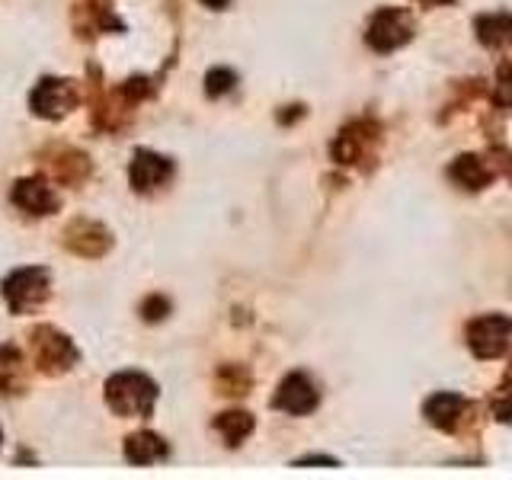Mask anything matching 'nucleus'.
<instances>
[{"mask_svg": "<svg viewBox=\"0 0 512 480\" xmlns=\"http://www.w3.org/2000/svg\"><path fill=\"white\" fill-rule=\"evenodd\" d=\"M29 362L36 365V372L45 378H61L80 362V349L68 333L52 324H36L26 333Z\"/></svg>", "mask_w": 512, "mask_h": 480, "instance_id": "1", "label": "nucleus"}, {"mask_svg": "<svg viewBox=\"0 0 512 480\" xmlns=\"http://www.w3.org/2000/svg\"><path fill=\"white\" fill-rule=\"evenodd\" d=\"M160 388L157 381L148 378L144 372H116L106 381V404L116 416H135L144 420L157 407Z\"/></svg>", "mask_w": 512, "mask_h": 480, "instance_id": "2", "label": "nucleus"}, {"mask_svg": "<svg viewBox=\"0 0 512 480\" xmlns=\"http://www.w3.org/2000/svg\"><path fill=\"white\" fill-rule=\"evenodd\" d=\"M0 295L7 301V311L23 317L39 311L42 304L52 298V269L45 266H20L4 276L0 282Z\"/></svg>", "mask_w": 512, "mask_h": 480, "instance_id": "3", "label": "nucleus"}, {"mask_svg": "<svg viewBox=\"0 0 512 480\" xmlns=\"http://www.w3.org/2000/svg\"><path fill=\"white\" fill-rule=\"evenodd\" d=\"M80 96H84V90H80L74 77L45 74L29 90V112L42 122H61L77 109Z\"/></svg>", "mask_w": 512, "mask_h": 480, "instance_id": "4", "label": "nucleus"}, {"mask_svg": "<svg viewBox=\"0 0 512 480\" xmlns=\"http://www.w3.org/2000/svg\"><path fill=\"white\" fill-rule=\"evenodd\" d=\"M39 173H45L55 186H84L93 173V160L87 151L74 148V144H45L36 154Z\"/></svg>", "mask_w": 512, "mask_h": 480, "instance_id": "5", "label": "nucleus"}, {"mask_svg": "<svg viewBox=\"0 0 512 480\" xmlns=\"http://www.w3.org/2000/svg\"><path fill=\"white\" fill-rule=\"evenodd\" d=\"M416 32V20L410 10L400 7H381L372 23L365 29V42L375 48V52H394V48L407 45Z\"/></svg>", "mask_w": 512, "mask_h": 480, "instance_id": "6", "label": "nucleus"}, {"mask_svg": "<svg viewBox=\"0 0 512 480\" xmlns=\"http://www.w3.org/2000/svg\"><path fill=\"white\" fill-rule=\"evenodd\" d=\"M112 244H116L112 231L103 221H93V218H74L64 224V231H61V247L74 256H84V260H103L112 250Z\"/></svg>", "mask_w": 512, "mask_h": 480, "instance_id": "7", "label": "nucleus"}, {"mask_svg": "<svg viewBox=\"0 0 512 480\" xmlns=\"http://www.w3.org/2000/svg\"><path fill=\"white\" fill-rule=\"evenodd\" d=\"M10 202H13V208H20V212L29 215V218H48V215H55L61 208L58 189L45 173L20 176V180H16L13 189H10Z\"/></svg>", "mask_w": 512, "mask_h": 480, "instance_id": "8", "label": "nucleus"}, {"mask_svg": "<svg viewBox=\"0 0 512 480\" xmlns=\"http://www.w3.org/2000/svg\"><path fill=\"white\" fill-rule=\"evenodd\" d=\"M468 346L477 359H500L512 349V320L506 314H484L471 320Z\"/></svg>", "mask_w": 512, "mask_h": 480, "instance_id": "9", "label": "nucleus"}, {"mask_svg": "<svg viewBox=\"0 0 512 480\" xmlns=\"http://www.w3.org/2000/svg\"><path fill=\"white\" fill-rule=\"evenodd\" d=\"M173 176H176L173 160L151 151V148H138L132 164H128V183H132L138 196H154V192L164 189Z\"/></svg>", "mask_w": 512, "mask_h": 480, "instance_id": "10", "label": "nucleus"}, {"mask_svg": "<svg viewBox=\"0 0 512 480\" xmlns=\"http://www.w3.org/2000/svg\"><path fill=\"white\" fill-rule=\"evenodd\" d=\"M71 20H74V32L87 42L103 36V32H125L122 16L112 10L106 0H77L71 10Z\"/></svg>", "mask_w": 512, "mask_h": 480, "instance_id": "11", "label": "nucleus"}, {"mask_svg": "<svg viewBox=\"0 0 512 480\" xmlns=\"http://www.w3.org/2000/svg\"><path fill=\"white\" fill-rule=\"evenodd\" d=\"M381 128L372 119H359L346 125L333 141V160L336 164H365L372 157V141H378Z\"/></svg>", "mask_w": 512, "mask_h": 480, "instance_id": "12", "label": "nucleus"}, {"mask_svg": "<svg viewBox=\"0 0 512 480\" xmlns=\"http://www.w3.org/2000/svg\"><path fill=\"white\" fill-rule=\"evenodd\" d=\"M317 404H320L317 384H314L308 375H301V372L288 375V378L279 384L276 397H272V407L282 410V413H292V416H304V413H311Z\"/></svg>", "mask_w": 512, "mask_h": 480, "instance_id": "13", "label": "nucleus"}, {"mask_svg": "<svg viewBox=\"0 0 512 480\" xmlns=\"http://www.w3.org/2000/svg\"><path fill=\"white\" fill-rule=\"evenodd\" d=\"M426 420L442 429V432H458L461 423H468V413H471V404H468V397H461V394H452V391H439V394H432L426 400Z\"/></svg>", "mask_w": 512, "mask_h": 480, "instance_id": "14", "label": "nucleus"}, {"mask_svg": "<svg viewBox=\"0 0 512 480\" xmlns=\"http://www.w3.org/2000/svg\"><path fill=\"white\" fill-rule=\"evenodd\" d=\"M29 391V359L16 343L0 346V397H23Z\"/></svg>", "mask_w": 512, "mask_h": 480, "instance_id": "15", "label": "nucleus"}, {"mask_svg": "<svg viewBox=\"0 0 512 480\" xmlns=\"http://www.w3.org/2000/svg\"><path fill=\"white\" fill-rule=\"evenodd\" d=\"M122 455H125L128 464H135V468H148V464L167 461L170 445L164 442V436H157V432H151V429H138V432H132V436L125 439Z\"/></svg>", "mask_w": 512, "mask_h": 480, "instance_id": "16", "label": "nucleus"}, {"mask_svg": "<svg viewBox=\"0 0 512 480\" xmlns=\"http://www.w3.org/2000/svg\"><path fill=\"white\" fill-rule=\"evenodd\" d=\"M448 176H452V183L461 186V189H471V192H480L484 186H490L493 180V167L487 164L484 157L477 154H461L452 167H448Z\"/></svg>", "mask_w": 512, "mask_h": 480, "instance_id": "17", "label": "nucleus"}, {"mask_svg": "<svg viewBox=\"0 0 512 480\" xmlns=\"http://www.w3.org/2000/svg\"><path fill=\"white\" fill-rule=\"evenodd\" d=\"M477 39L487 48H512V16L509 13H487L477 16Z\"/></svg>", "mask_w": 512, "mask_h": 480, "instance_id": "18", "label": "nucleus"}, {"mask_svg": "<svg viewBox=\"0 0 512 480\" xmlns=\"http://www.w3.org/2000/svg\"><path fill=\"white\" fill-rule=\"evenodd\" d=\"M253 416L247 410H228L215 416V432L224 439V445H240L253 432Z\"/></svg>", "mask_w": 512, "mask_h": 480, "instance_id": "19", "label": "nucleus"}, {"mask_svg": "<svg viewBox=\"0 0 512 480\" xmlns=\"http://www.w3.org/2000/svg\"><path fill=\"white\" fill-rule=\"evenodd\" d=\"M250 384H253V378H250V372H247L244 365H221L218 368V378H215L218 394H224V397H244V394H250Z\"/></svg>", "mask_w": 512, "mask_h": 480, "instance_id": "20", "label": "nucleus"}, {"mask_svg": "<svg viewBox=\"0 0 512 480\" xmlns=\"http://www.w3.org/2000/svg\"><path fill=\"white\" fill-rule=\"evenodd\" d=\"M490 410H493V416H496L500 423H509V426H512V368L506 372V378H503L500 388L493 391V397H490Z\"/></svg>", "mask_w": 512, "mask_h": 480, "instance_id": "21", "label": "nucleus"}, {"mask_svg": "<svg viewBox=\"0 0 512 480\" xmlns=\"http://www.w3.org/2000/svg\"><path fill=\"white\" fill-rule=\"evenodd\" d=\"M237 84V74L231 68H212L205 74V96H212V100H218V96H228Z\"/></svg>", "mask_w": 512, "mask_h": 480, "instance_id": "22", "label": "nucleus"}, {"mask_svg": "<svg viewBox=\"0 0 512 480\" xmlns=\"http://www.w3.org/2000/svg\"><path fill=\"white\" fill-rule=\"evenodd\" d=\"M138 314H141L144 324H160V320L170 314V298H164V295H148V298L141 301Z\"/></svg>", "mask_w": 512, "mask_h": 480, "instance_id": "23", "label": "nucleus"}, {"mask_svg": "<svg viewBox=\"0 0 512 480\" xmlns=\"http://www.w3.org/2000/svg\"><path fill=\"white\" fill-rule=\"evenodd\" d=\"M493 103L512 109V68H503L500 77H496V87H493Z\"/></svg>", "mask_w": 512, "mask_h": 480, "instance_id": "24", "label": "nucleus"}, {"mask_svg": "<svg viewBox=\"0 0 512 480\" xmlns=\"http://www.w3.org/2000/svg\"><path fill=\"white\" fill-rule=\"evenodd\" d=\"M202 4H205V7H212V10H224V7L231 4V0H202Z\"/></svg>", "mask_w": 512, "mask_h": 480, "instance_id": "25", "label": "nucleus"}, {"mask_svg": "<svg viewBox=\"0 0 512 480\" xmlns=\"http://www.w3.org/2000/svg\"><path fill=\"white\" fill-rule=\"evenodd\" d=\"M416 4H423V7H442V4H452V0H416Z\"/></svg>", "mask_w": 512, "mask_h": 480, "instance_id": "26", "label": "nucleus"}, {"mask_svg": "<svg viewBox=\"0 0 512 480\" xmlns=\"http://www.w3.org/2000/svg\"><path fill=\"white\" fill-rule=\"evenodd\" d=\"M0 445H4V429H0Z\"/></svg>", "mask_w": 512, "mask_h": 480, "instance_id": "27", "label": "nucleus"}]
</instances>
